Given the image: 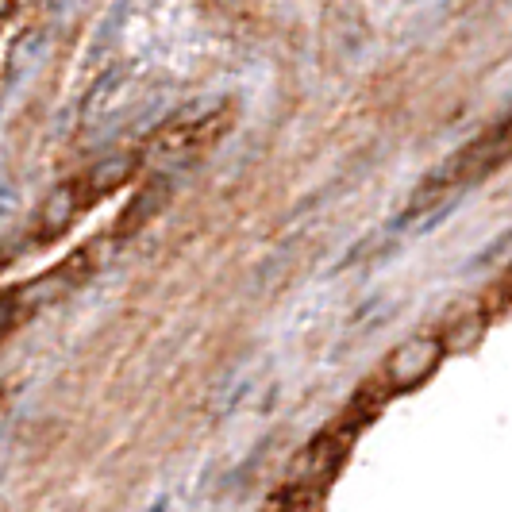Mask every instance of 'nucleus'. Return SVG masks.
Listing matches in <instances>:
<instances>
[{
	"mask_svg": "<svg viewBox=\"0 0 512 512\" xmlns=\"http://www.w3.org/2000/svg\"><path fill=\"white\" fill-rule=\"evenodd\" d=\"M509 282H512V274H509Z\"/></svg>",
	"mask_w": 512,
	"mask_h": 512,
	"instance_id": "nucleus-6",
	"label": "nucleus"
},
{
	"mask_svg": "<svg viewBox=\"0 0 512 512\" xmlns=\"http://www.w3.org/2000/svg\"><path fill=\"white\" fill-rule=\"evenodd\" d=\"M12 16V0H0V20H8Z\"/></svg>",
	"mask_w": 512,
	"mask_h": 512,
	"instance_id": "nucleus-5",
	"label": "nucleus"
},
{
	"mask_svg": "<svg viewBox=\"0 0 512 512\" xmlns=\"http://www.w3.org/2000/svg\"><path fill=\"white\" fill-rule=\"evenodd\" d=\"M128 178H131V158H108V162L93 166L85 178H77V181H81L85 197L97 201V197H104V193H112L116 185H124Z\"/></svg>",
	"mask_w": 512,
	"mask_h": 512,
	"instance_id": "nucleus-4",
	"label": "nucleus"
},
{
	"mask_svg": "<svg viewBox=\"0 0 512 512\" xmlns=\"http://www.w3.org/2000/svg\"><path fill=\"white\" fill-rule=\"evenodd\" d=\"M512 154V120L509 124H501V128H493L486 139H478V143H470L462 154H455L443 170H436L428 185H424V193H416V201L412 205H432V201H443L447 193H455L462 185H470L474 178H482L489 174L493 166H501L505 158Z\"/></svg>",
	"mask_w": 512,
	"mask_h": 512,
	"instance_id": "nucleus-1",
	"label": "nucleus"
},
{
	"mask_svg": "<svg viewBox=\"0 0 512 512\" xmlns=\"http://www.w3.org/2000/svg\"><path fill=\"white\" fill-rule=\"evenodd\" d=\"M89 205L81 181H66L51 193V201L39 208V235H62L77 220V212Z\"/></svg>",
	"mask_w": 512,
	"mask_h": 512,
	"instance_id": "nucleus-3",
	"label": "nucleus"
},
{
	"mask_svg": "<svg viewBox=\"0 0 512 512\" xmlns=\"http://www.w3.org/2000/svg\"><path fill=\"white\" fill-rule=\"evenodd\" d=\"M443 359V343H439V335H412L405 339L389 359H385V385L389 389H412V385H420L432 370L439 366Z\"/></svg>",
	"mask_w": 512,
	"mask_h": 512,
	"instance_id": "nucleus-2",
	"label": "nucleus"
}]
</instances>
